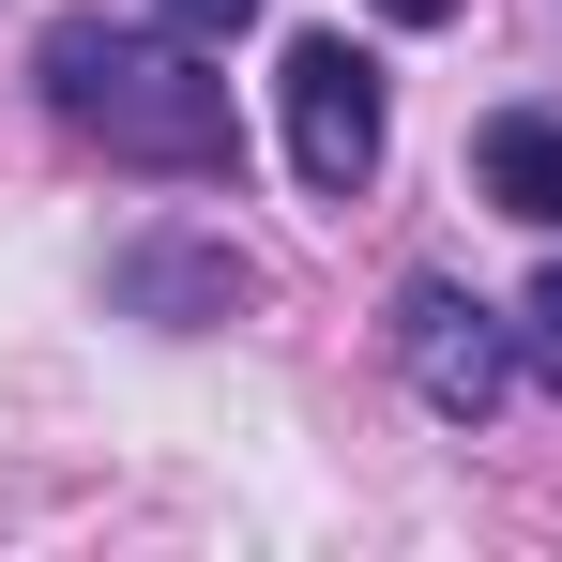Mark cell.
Wrapping results in <instances>:
<instances>
[{"instance_id": "obj_3", "label": "cell", "mask_w": 562, "mask_h": 562, "mask_svg": "<svg viewBox=\"0 0 562 562\" xmlns=\"http://www.w3.org/2000/svg\"><path fill=\"white\" fill-rule=\"evenodd\" d=\"M395 380L441 411V426H486L517 395V319H486L457 274H411L395 289Z\"/></svg>"}, {"instance_id": "obj_4", "label": "cell", "mask_w": 562, "mask_h": 562, "mask_svg": "<svg viewBox=\"0 0 562 562\" xmlns=\"http://www.w3.org/2000/svg\"><path fill=\"white\" fill-rule=\"evenodd\" d=\"M471 183L502 198L517 228H562V106H502V122H471Z\"/></svg>"}, {"instance_id": "obj_7", "label": "cell", "mask_w": 562, "mask_h": 562, "mask_svg": "<svg viewBox=\"0 0 562 562\" xmlns=\"http://www.w3.org/2000/svg\"><path fill=\"white\" fill-rule=\"evenodd\" d=\"M380 15H395V31H441V15H457V0H380Z\"/></svg>"}, {"instance_id": "obj_6", "label": "cell", "mask_w": 562, "mask_h": 562, "mask_svg": "<svg viewBox=\"0 0 562 562\" xmlns=\"http://www.w3.org/2000/svg\"><path fill=\"white\" fill-rule=\"evenodd\" d=\"M153 15H168V31H198V46H228V31H244L259 0H153Z\"/></svg>"}, {"instance_id": "obj_2", "label": "cell", "mask_w": 562, "mask_h": 562, "mask_svg": "<svg viewBox=\"0 0 562 562\" xmlns=\"http://www.w3.org/2000/svg\"><path fill=\"white\" fill-rule=\"evenodd\" d=\"M274 92H289V168H304V198H366L380 183V122H395V106H380V61L350 31H304Z\"/></svg>"}, {"instance_id": "obj_5", "label": "cell", "mask_w": 562, "mask_h": 562, "mask_svg": "<svg viewBox=\"0 0 562 562\" xmlns=\"http://www.w3.org/2000/svg\"><path fill=\"white\" fill-rule=\"evenodd\" d=\"M517 366H532V380H562V259L517 289Z\"/></svg>"}, {"instance_id": "obj_1", "label": "cell", "mask_w": 562, "mask_h": 562, "mask_svg": "<svg viewBox=\"0 0 562 562\" xmlns=\"http://www.w3.org/2000/svg\"><path fill=\"white\" fill-rule=\"evenodd\" d=\"M31 77L46 106L92 137L106 168H153V183H228L244 168V122H228V77H213V46L198 31H137V15H61L46 46H31Z\"/></svg>"}]
</instances>
